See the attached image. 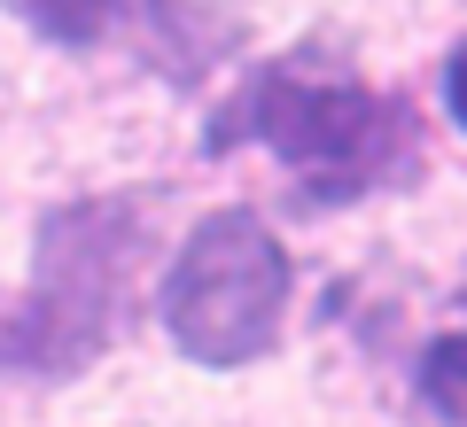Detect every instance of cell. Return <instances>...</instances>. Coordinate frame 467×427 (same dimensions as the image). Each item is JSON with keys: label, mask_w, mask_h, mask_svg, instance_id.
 <instances>
[{"label": "cell", "mask_w": 467, "mask_h": 427, "mask_svg": "<svg viewBox=\"0 0 467 427\" xmlns=\"http://www.w3.org/2000/svg\"><path fill=\"white\" fill-rule=\"evenodd\" d=\"M140 202H63L39 226L32 296L0 327V381H70L117 342L140 264Z\"/></svg>", "instance_id": "obj_1"}, {"label": "cell", "mask_w": 467, "mask_h": 427, "mask_svg": "<svg viewBox=\"0 0 467 427\" xmlns=\"http://www.w3.org/2000/svg\"><path fill=\"white\" fill-rule=\"evenodd\" d=\"M226 140H265L319 202L374 195L413 164V125H405L398 101H382L358 78H327V70H265V78H250L234 117L211 132V148H226Z\"/></svg>", "instance_id": "obj_2"}, {"label": "cell", "mask_w": 467, "mask_h": 427, "mask_svg": "<svg viewBox=\"0 0 467 427\" xmlns=\"http://www.w3.org/2000/svg\"><path fill=\"white\" fill-rule=\"evenodd\" d=\"M288 288H296V264L273 241V226L257 210H211L187 226V241L171 249L164 288H156V311L164 334L180 342V358L195 365H257L288 327Z\"/></svg>", "instance_id": "obj_3"}, {"label": "cell", "mask_w": 467, "mask_h": 427, "mask_svg": "<svg viewBox=\"0 0 467 427\" xmlns=\"http://www.w3.org/2000/svg\"><path fill=\"white\" fill-rule=\"evenodd\" d=\"M8 16H24L55 47H101L125 16V0H8Z\"/></svg>", "instance_id": "obj_4"}, {"label": "cell", "mask_w": 467, "mask_h": 427, "mask_svg": "<svg viewBox=\"0 0 467 427\" xmlns=\"http://www.w3.org/2000/svg\"><path fill=\"white\" fill-rule=\"evenodd\" d=\"M413 381H420V404H429L436 420L467 427V334H436V342L420 350Z\"/></svg>", "instance_id": "obj_5"}, {"label": "cell", "mask_w": 467, "mask_h": 427, "mask_svg": "<svg viewBox=\"0 0 467 427\" xmlns=\"http://www.w3.org/2000/svg\"><path fill=\"white\" fill-rule=\"evenodd\" d=\"M444 109H451V125L467 132V39L451 47V63H444Z\"/></svg>", "instance_id": "obj_6"}]
</instances>
